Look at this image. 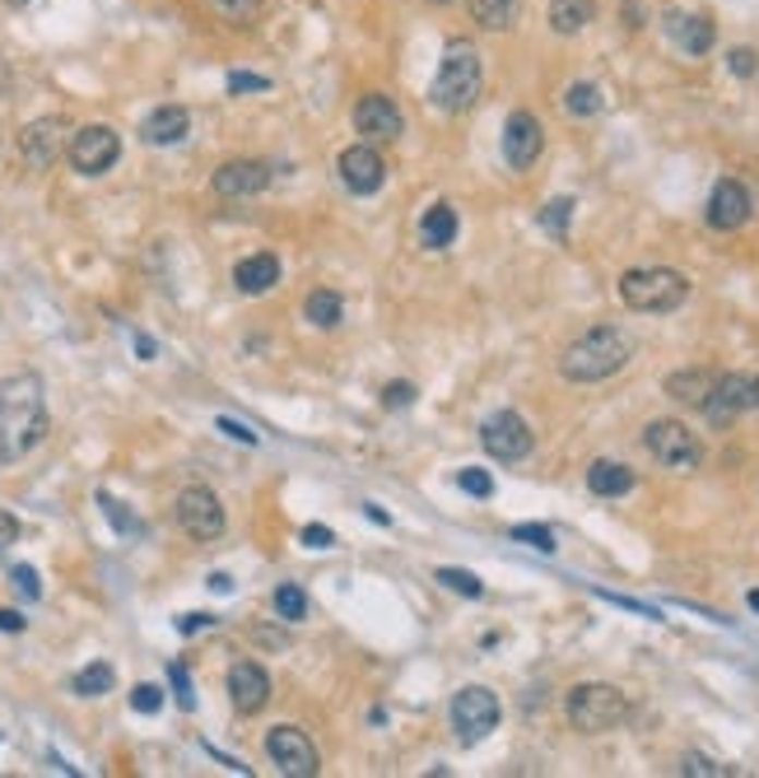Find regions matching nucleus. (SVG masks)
Returning a JSON list of instances; mask_svg holds the SVG:
<instances>
[{
    "label": "nucleus",
    "instance_id": "nucleus-22",
    "mask_svg": "<svg viewBox=\"0 0 759 778\" xmlns=\"http://www.w3.org/2000/svg\"><path fill=\"white\" fill-rule=\"evenodd\" d=\"M233 285H238V294H270L275 285H280V256L256 252V256H248V262H238Z\"/></svg>",
    "mask_w": 759,
    "mask_h": 778
},
{
    "label": "nucleus",
    "instance_id": "nucleus-7",
    "mask_svg": "<svg viewBox=\"0 0 759 778\" xmlns=\"http://www.w3.org/2000/svg\"><path fill=\"white\" fill-rule=\"evenodd\" d=\"M453 728L461 746H475L498 728V699L490 695L485 685H466L461 695L453 699Z\"/></svg>",
    "mask_w": 759,
    "mask_h": 778
},
{
    "label": "nucleus",
    "instance_id": "nucleus-41",
    "mask_svg": "<svg viewBox=\"0 0 759 778\" xmlns=\"http://www.w3.org/2000/svg\"><path fill=\"white\" fill-rule=\"evenodd\" d=\"M10 578H14V587H20V593H24L28 601H38V597H43V583H38V574H33L28 564H20V568H14Z\"/></svg>",
    "mask_w": 759,
    "mask_h": 778
},
{
    "label": "nucleus",
    "instance_id": "nucleus-30",
    "mask_svg": "<svg viewBox=\"0 0 759 778\" xmlns=\"http://www.w3.org/2000/svg\"><path fill=\"white\" fill-rule=\"evenodd\" d=\"M564 108L574 112V117H597L601 112V89L588 80H578V84H568V94H564Z\"/></svg>",
    "mask_w": 759,
    "mask_h": 778
},
{
    "label": "nucleus",
    "instance_id": "nucleus-46",
    "mask_svg": "<svg viewBox=\"0 0 759 778\" xmlns=\"http://www.w3.org/2000/svg\"><path fill=\"white\" fill-rule=\"evenodd\" d=\"M215 424H219V429H224V434H229V439H238V443H256V434H252V429H248V424H238V420H229V415H219Z\"/></svg>",
    "mask_w": 759,
    "mask_h": 778
},
{
    "label": "nucleus",
    "instance_id": "nucleus-23",
    "mask_svg": "<svg viewBox=\"0 0 759 778\" xmlns=\"http://www.w3.org/2000/svg\"><path fill=\"white\" fill-rule=\"evenodd\" d=\"M713 383H718V378H713L709 369H680V373H671V378H666V396H676L680 406H699V410H703V402H709Z\"/></svg>",
    "mask_w": 759,
    "mask_h": 778
},
{
    "label": "nucleus",
    "instance_id": "nucleus-31",
    "mask_svg": "<svg viewBox=\"0 0 759 778\" xmlns=\"http://www.w3.org/2000/svg\"><path fill=\"white\" fill-rule=\"evenodd\" d=\"M275 615L289 620V625H294V620H303V615H308L303 587H294V583H280V587H275Z\"/></svg>",
    "mask_w": 759,
    "mask_h": 778
},
{
    "label": "nucleus",
    "instance_id": "nucleus-18",
    "mask_svg": "<svg viewBox=\"0 0 759 778\" xmlns=\"http://www.w3.org/2000/svg\"><path fill=\"white\" fill-rule=\"evenodd\" d=\"M229 699L238 714H262L270 704V677L262 662H233L229 667Z\"/></svg>",
    "mask_w": 759,
    "mask_h": 778
},
{
    "label": "nucleus",
    "instance_id": "nucleus-9",
    "mask_svg": "<svg viewBox=\"0 0 759 778\" xmlns=\"http://www.w3.org/2000/svg\"><path fill=\"white\" fill-rule=\"evenodd\" d=\"M480 447L494 457V462H522V457H531V429H527V420L517 410H498V415H490L485 424H480Z\"/></svg>",
    "mask_w": 759,
    "mask_h": 778
},
{
    "label": "nucleus",
    "instance_id": "nucleus-50",
    "mask_svg": "<svg viewBox=\"0 0 759 778\" xmlns=\"http://www.w3.org/2000/svg\"><path fill=\"white\" fill-rule=\"evenodd\" d=\"M210 587H215V593H233V583H229V574H210Z\"/></svg>",
    "mask_w": 759,
    "mask_h": 778
},
{
    "label": "nucleus",
    "instance_id": "nucleus-10",
    "mask_svg": "<svg viewBox=\"0 0 759 778\" xmlns=\"http://www.w3.org/2000/svg\"><path fill=\"white\" fill-rule=\"evenodd\" d=\"M178 527L192 536V541H215V536H224V504L215 499V490L186 486L178 494Z\"/></svg>",
    "mask_w": 759,
    "mask_h": 778
},
{
    "label": "nucleus",
    "instance_id": "nucleus-20",
    "mask_svg": "<svg viewBox=\"0 0 759 778\" xmlns=\"http://www.w3.org/2000/svg\"><path fill=\"white\" fill-rule=\"evenodd\" d=\"M666 38L676 43L685 57H709L713 43H718V28L709 14H685V10H671L666 14Z\"/></svg>",
    "mask_w": 759,
    "mask_h": 778
},
{
    "label": "nucleus",
    "instance_id": "nucleus-36",
    "mask_svg": "<svg viewBox=\"0 0 759 778\" xmlns=\"http://www.w3.org/2000/svg\"><path fill=\"white\" fill-rule=\"evenodd\" d=\"M680 774H689V778H727L732 769H727V765H718V759H709V755H685Z\"/></svg>",
    "mask_w": 759,
    "mask_h": 778
},
{
    "label": "nucleus",
    "instance_id": "nucleus-53",
    "mask_svg": "<svg viewBox=\"0 0 759 778\" xmlns=\"http://www.w3.org/2000/svg\"><path fill=\"white\" fill-rule=\"evenodd\" d=\"M755 406H759V378H755Z\"/></svg>",
    "mask_w": 759,
    "mask_h": 778
},
{
    "label": "nucleus",
    "instance_id": "nucleus-34",
    "mask_svg": "<svg viewBox=\"0 0 759 778\" xmlns=\"http://www.w3.org/2000/svg\"><path fill=\"white\" fill-rule=\"evenodd\" d=\"M508 536L513 541H522V546H531V550H545V555L555 550V531L541 527V523H522V527H513Z\"/></svg>",
    "mask_w": 759,
    "mask_h": 778
},
{
    "label": "nucleus",
    "instance_id": "nucleus-16",
    "mask_svg": "<svg viewBox=\"0 0 759 778\" xmlns=\"http://www.w3.org/2000/svg\"><path fill=\"white\" fill-rule=\"evenodd\" d=\"M215 196L238 201V196H262L270 187V164L266 159H229L224 168H215Z\"/></svg>",
    "mask_w": 759,
    "mask_h": 778
},
{
    "label": "nucleus",
    "instance_id": "nucleus-45",
    "mask_svg": "<svg viewBox=\"0 0 759 778\" xmlns=\"http://www.w3.org/2000/svg\"><path fill=\"white\" fill-rule=\"evenodd\" d=\"M14 541H20V517L0 508V550H5V546H14Z\"/></svg>",
    "mask_w": 759,
    "mask_h": 778
},
{
    "label": "nucleus",
    "instance_id": "nucleus-48",
    "mask_svg": "<svg viewBox=\"0 0 759 778\" xmlns=\"http://www.w3.org/2000/svg\"><path fill=\"white\" fill-rule=\"evenodd\" d=\"M215 625V615H201V611H192V615H182L178 620V630L182 634H196V630H210Z\"/></svg>",
    "mask_w": 759,
    "mask_h": 778
},
{
    "label": "nucleus",
    "instance_id": "nucleus-25",
    "mask_svg": "<svg viewBox=\"0 0 759 778\" xmlns=\"http://www.w3.org/2000/svg\"><path fill=\"white\" fill-rule=\"evenodd\" d=\"M420 234H424V248H453L457 243V211L453 205H434V211H424V219H420Z\"/></svg>",
    "mask_w": 759,
    "mask_h": 778
},
{
    "label": "nucleus",
    "instance_id": "nucleus-42",
    "mask_svg": "<svg viewBox=\"0 0 759 778\" xmlns=\"http://www.w3.org/2000/svg\"><path fill=\"white\" fill-rule=\"evenodd\" d=\"M727 65H732V75L750 80V75H755V51H750V47H736L732 57H727Z\"/></svg>",
    "mask_w": 759,
    "mask_h": 778
},
{
    "label": "nucleus",
    "instance_id": "nucleus-6",
    "mask_svg": "<svg viewBox=\"0 0 759 778\" xmlns=\"http://www.w3.org/2000/svg\"><path fill=\"white\" fill-rule=\"evenodd\" d=\"M643 443L662 466H671V471H695V466L703 462V443L695 439V429H685L680 420H652Z\"/></svg>",
    "mask_w": 759,
    "mask_h": 778
},
{
    "label": "nucleus",
    "instance_id": "nucleus-19",
    "mask_svg": "<svg viewBox=\"0 0 759 778\" xmlns=\"http://www.w3.org/2000/svg\"><path fill=\"white\" fill-rule=\"evenodd\" d=\"M709 224L718 234H732V229H740V224L750 219V192H746V182H736V178H722L718 187H713V196H709Z\"/></svg>",
    "mask_w": 759,
    "mask_h": 778
},
{
    "label": "nucleus",
    "instance_id": "nucleus-8",
    "mask_svg": "<svg viewBox=\"0 0 759 778\" xmlns=\"http://www.w3.org/2000/svg\"><path fill=\"white\" fill-rule=\"evenodd\" d=\"M65 154H71V168L80 178H103V172L122 159V141H117L112 127H80Z\"/></svg>",
    "mask_w": 759,
    "mask_h": 778
},
{
    "label": "nucleus",
    "instance_id": "nucleus-15",
    "mask_svg": "<svg viewBox=\"0 0 759 778\" xmlns=\"http://www.w3.org/2000/svg\"><path fill=\"white\" fill-rule=\"evenodd\" d=\"M340 182L350 187L354 196H373L377 187L387 182V164H383V154H377L369 141H359L340 154Z\"/></svg>",
    "mask_w": 759,
    "mask_h": 778
},
{
    "label": "nucleus",
    "instance_id": "nucleus-5",
    "mask_svg": "<svg viewBox=\"0 0 759 778\" xmlns=\"http://www.w3.org/2000/svg\"><path fill=\"white\" fill-rule=\"evenodd\" d=\"M629 718V699L606 681H588L568 695V722L578 732H611Z\"/></svg>",
    "mask_w": 759,
    "mask_h": 778
},
{
    "label": "nucleus",
    "instance_id": "nucleus-17",
    "mask_svg": "<svg viewBox=\"0 0 759 778\" xmlns=\"http://www.w3.org/2000/svg\"><path fill=\"white\" fill-rule=\"evenodd\" d=\"M541 145H545V131H541V122L531 112H513L504 122V159H508V168L527 172L531 164L541 159Z\"/></svg>",
    "mask_w": 759,
    "mask_h": 778
},
{
    "label": "nucleus",
    "instance_id": "nucleus-26",
    "mask_svg": "<svg viewBox=\"0 0 759 778\" xmlns=\"http://www.w3.org/2000/svg\"><path fill=\"white\" fill-rule=\"evenodd\" d=\"M592 14H597L592 0H555V5H550V28L564 33V38H574V33H582L592 24Z\"/></svg>",
    "mask_w": 759,
    "mask_h": 778
},
{
    "label": "nucleus",
    "instance_id": "nucleus-52",
    "mask_svg": "<svg viewBox=\"0 0 759 778\" xmlns=\"http://www.w3.org/2000/svg\"><path fill=\"white\" fill-rule=\"evenodd\" d=\"M750 607H755V611H759V587H755V593H750Z\"/></svg>",
    "mask_w": 759,
    "mask_h": 778
},
{
    "label": "nucleus",
    "instance_id": "nucleus-39",
    "mask_svg": "<svg viewBox=\"0 0 759 778\" xmlns=\"http://www.w3.org/2000/svg\"><path fill=\"white\" fill-rule=\"evenodd\" d=\"M131 708H135V714H159V708H164V690L159 685H135L131 690Z\"/></svg>",
    "mask_w": 759,
    "mask_h": 778
},
{
    "label": "nucleus",
    "instance_id": "nucleus-21",
    "mask_svg": "<svg viewBox=\"0 0 759 778\" xmlns=\"http://www.w3.org/2000/svg\"><path fill=\"white\" fill-rule=\"evenodd\" d=\"M186 131H192V112L178 108V103H164V108H154V112L145 117L141 141H145V145H154V149H164V145L186 141Z\"/></svg>",
    "mask_w": 759,
    "mask_h": 778
},
{
    "label": "nucleus",
    "instance_id": "nucleus-40",
    "mask_svg": "<svg viewBox=\"0 0 759 778\" xmlns=\"http://www.w3.org/2000/svg\"><path fill=\"white\" fill-rule=\"evenodd\" d=\"M168 677H172V690H178V704L186 708V714H192V708H196V695H192V677H186V667H182V662H172V667H168Z\"/></svg>",
    "mask_w": 759,
    "mask_h": 778
},
{
    "label": "nucleus",
    "instance_id": "nucleus-43",
    "mask_svg": "<svg viewBox=\"0 0 759 778\" xmlns=\"http://www.w3.org/2000/svg\"><path fill=\"white\" fill-rule=\"evenodd\" d=\"M229 89H233V94H248V89H270V80H266V75L233 71V75H229Z\"/></svg>",
    "mask_w": 759,
    "mask_h": 778
},
{
    "label": "nucleus",
    "instance_id": "nucleus-35",
    "mask_svg": "<svg viewBox=\"0 0 759 778\" xmlns=\"http://www.w3.org/2000/svg\"><path fill=\"white\" fill-rule=\"evenodd\" d=\"M98 508H103V513L112 517V527L122 531V536H135V531H141V523H135V517H131V513H126L122 504H117L112 494H98Z\"/></svg>",
    "mask_w": 759,
    "mask_h": 778
},
{
    "label": "nucleus",
    "instance_id": "nucleus-44",
    "mask_svg": "<svg viewBox=\"0 0 759 778\" xmlns=\"http://www.w3.org/2000/svg\"><path fill=\"white\" fill-rule=\"evenodd\" d=\"M303 546L308 550H332L336 546V531L332 527H303Z\"/></svg>",
    "mask_w": 759,
    "mask_h": 778
},
{
    "label": "nucleus",
    "instance_id": "nucleus-11",
    "mask_svg": "<svg viewBox=\"0 0 759 778\" xmlns=\"http://www.w3.org/2000/svg\"><path fill=\"white\" fill-rule=\"evenodd\" d=\"M266 755H270V765L289 778H313L317 774V746L299 728H275L266 737Z\"/></svg>",
    "mask_w": 759,
    "mask_h": 778
},
{
    "label": "nucleus",
    "instance_id": "nucleus-51",
    "mask_svg": "<svg viewBox=\"0 0 759 778\" xmlns=\"http://www.w3.org/2000/svg\"><path fill=\"white\" fill-rule=\"evenodd\" d=\"M135 350H141V359H154V340L149 336H135Z\"/></svg>",
    "mask_w": 759,
    "mask_h": 778
},
{
    "label": "nucleus",
    "instance_id": "nucleus-49",
    "mask_svg": "<svg viewBox=\"0 0 759 778\" xmlns=\"http://www.w3.org/2000/svg\"><path fill=\"white\" fill-rule=\"evenodd\" d=\"M0 630H5V634H20V630H24V615H20V611H0Z\"/></svg>",
    "mask_w": 759,
    "mask_h": 778
},
{
    "label": "nucleus",
    "instance_id": "nucleus-33",
    "mask_svg": "<svg viewBox=\"0 0 759 778\" xmlns=\"http://www.w3.org/2000/svg\"><path fill=\"white\" fill-rule=\"evenodd\" d=\"M574 196H555V201H550L545 205V211H541V229L545 234H555V238H564L568 234V219H574Z\"/></svg>",
    "mask_w": 759,
    "mask_h": 778
},
{
    "label": "nucleus",
    "instance_id": "nucleus-32",
    "mask_svg": "<svg viewBox=\"0 0 759 778\" xmlns=\"http://www.w3.org/2000/svg\"><path fill=\"white\" fill-rule=\"evenodd\" d=\"M434 578L447 587V593H461V597H480V593H485V583H480L471 568H453V564H447V568H434Z\"/></svg>",
    "mask_w": 759,
    "mask_h": 778
},
{
    "label": "nucleus",
    "instance_id": "nucleus-14",
    "mask_svg": "<svg viewBox=\"0 0 759 778\" xmlns=\"http://www.w3.org/2000/svg\"><path fill=\"white\" fill-rule=\"evenodd\" d=\"M354 131H359V141H369V145H387V141H396V135L406 131L401 108H396L387 94H369L354 108Z\"/></svg>",
    "mask_w": 759,
    "mask_h": 778
},
{
    "label": "nucleus",
    "instance_id": "nucleus-47",
    "mask_svg": "<svg viewBox=\"0 0 759 778\" xmlns=\"http://www.w3.org/2000/svg\"><path fill=\"white\" fill-rule=\"evenodd\" d=\"M383 402H387L391 410H396V406H410V402H415V387H410V383H391Z\"/></svg>",
    "mask_w": 759,
    "mask_h": 778
},
{
    "label": "nucleus",
    "instance_id": "nucleus-1",
    "mask_svg": "<svg viewBox=\"0 0 759 778\" xmlns=\"http://www.w3.org/2000/svg\"><path fill=\"white\" fill-rule=\"evenodd\" d=\"M47 392L38 373H10L0 383V466L24 462L47 439Z\"/></svg>",
    "mask_w": 759,
    "mask_h": 778
},
{
    "label": "nucleus",
    "instance_id": "nucleus-38",
    "mask_svg": "<svg viewBox=\"0 0 759 778\" xmlns=\"http://www.w3.org/2000/svg\"><path fill=\"white\" fill-rule=\"evenodd\" d=\"M210 5L224 14V20H233V24H243V20H252L256 10H262V0H210Z\"/></svg>",
    "mask_w": 759,
    "mask_h": 778
},
{
    "label": "nucleus",
    "instance_id": "nucleus-27",
    "mask_svg": "<svg viewBox=\"0 0 759 778\" xmlns=\"http://www.w3.org/2000/svg\"><path fill=\"white\" fill-rule=\"evenodd\" d=\"M303 318L313 322V326H322V332H332V326H340V318H345L340 294H336V289H313V294L303 299Z\"/></svg>",
    "mask_w": 759,
    "mask_h": 778
},
{
    "label": "nucleus",
    "instance_id": "nucleus-2",
    "mask_svg": "<svg viewBox=\"0 0 759 778\" xmlns=\"http://www.w3.org/2000/svg\"><path fill=\"white\" fill-rule=\"evenodd\" d=\"M634 359V340L619 332V326H592L588 336H578L564 350L559 369L568 383H601V378L619 373Z\"/></svg>",
    "mask_w": 759,
    "mask_h": 778
},
{
    "label": "nucleus",
    "instance_id": "nucleus-13",
    "mask_svg": "<svg viewBox=\"0 0 759 778\" xmlns=\"http://www.w3.org/2000/svg\"><path fill=\"white\" fill-rule=\"evenodd\" d=\"M61 149H71V145H65V122H61V117H38V122H28L24 135H20V159L33 172H43V168L57 164Z\"/></svg>",
    "mask_w": 759,
    "mask_h": 778
},
{
    "label": "nucleus",
    "instance_id": "nucleus-3",
    "mask_svg": "<svg viewBox=\"0 0 759 778\" xmlns=\"http://www.w3.org/2000/svg\"><path fill=\"white\" fill-rule=\"evenodd\" d=\"M485 89V71H480V51L466 43V38H453L438 61V75L429 84V103L443 112H466L471 103Z\"/></svg>",
    "mask_w": 759,
    "mask_h": 778
},
{
    "label": "nucleus",
    "instance_id": "nucleus-4",
    "mask_svg": "<svg viewBox=\"0 0 759 778\" xmlns=\"http://www.w3.org/2000/svg\"><path fill=\"white\" fill-rule=\"evenodd\" d=\"M619 299H625L634 313H676V308L689 299V280L671 266L625 271L619 275Z\"/></svg>",
    "mask_w": 759,
    "mask_h": 778
},
{
    "label": "nucleus",
    "instance_id": "nucleus-37",
    "mask_svg": "<svg viewBox=\"0 0 759 778\" xmlns=\"http://www.w3.org/2000/svg\"><path fill=\"white\" fill-rule=\"evenodd\" d=\"M457 486L466 494H475V499H490L494 494V480H490V471H480V466H466V471L457 476Z\"/></svg>",
    "mask_w": 759,
    "mask_h": 778
},
{
    "label": "nucleus",
    "instance_id": "nucleus-54",
    "mask_svg": "<svg viewBox=\"0 0 759 778\" xmlns=\"http://www.w3.org/2000/svg\"><path fill=\"white\" fill-rule=\"evenodd\" d=\"M438 5H443V0H438Z\"/></svg>",
    "mask_w": 759,
    "mask_h": 778
},
{
    "label": "nucleus",
    "instance_id": "nucleus-24",
    "mask_svg": "<svg viewBox=\"0 0 759 778\" xmlns=\"http://www.w3.org/2000/svg\"><path fill=\"white\" fill-rule=\"evenodd\" d=\"M588 490L601 494V499H619V494H629V490H634V471H629L625 462H592Z\"/></svg>",
    "mask_w": 759,
    "mask_h": 778
},
{
    "label": "nucleus",
    "instance_id": "nucleus-28",
    "mask_svg": "<svg viewBox=\"0 0 759 778\" xmlns=\"http://www.w3.org/2000/svg\"><path fill=\"white\" fill-rule=\"evenodd\" d=\"M71 690H75L80 699H103V695H108V690H117V671H112L108 662H89L84 671H75Z\"/></svg>",
    "mask_w": 759,
    "mask_h": 778
},
{
    "label": "nucleus",
    "instance_id": "nucleus-12",
    "mask_svg": "<svg viewBox=\"0 0 759 778\" xmlns=\"http://www.w3.org/2000/svg\"><path fill=\"white\" fill-rule=\"evenodd\" d=\"M755 406V378H740V373H722L709 402H703V415H709L713 429H732L736 415H746Z\"/></svg>",
    "mask_w": 759,
    "mask_h": 778
},
{
    "label": "nucleus",
    "instance_id": "nucleus-29",
    "mask_svg": "<svg viewBox=\"0 0 759 778\" xmlns=\"http://www.w3.org/2000/svg\"><path fill=\"white\" fill-rule=\"evenodd\" d=\"M471 20L480 28L498 33V28H508L517 20V0H471Z\"/></svg>",
    "mask_w": 759,
    "mask_h": 778
}]
</instances>
